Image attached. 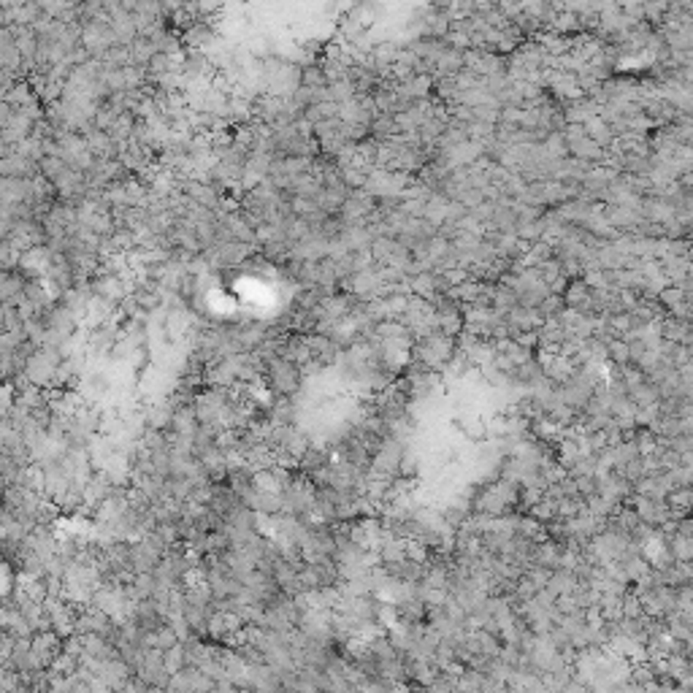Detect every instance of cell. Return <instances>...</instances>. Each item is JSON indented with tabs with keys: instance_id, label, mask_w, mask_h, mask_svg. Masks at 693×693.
<instances>
[{
	"instance_id": "6da1fadb",
	"label": "cell",
	"mask_w": 693,
	"mask_h": 693,
	"mask_svg": "<svg viewBox=\"0 0 693 693\" xmlns=\"http://www.w3.org/2000/svg\"><path fill=\"white\" fill-rule=\"evenodd\" d=\"M266 382L276 396L293 398L303 385V369L287 358H273L271 363H266Z\"/></svg>"
},
{
	"instance_id": "7a4b0ae2",
	"label": "cell",
	"mask_w": 693,
	"mask_h": 693,
	"mask_svg": "<svg viewBox=\"0 0 693 693\" xmlns=\"http://www.w3.org/2000/svg\"><path fill=\"white\" fill-rule=\"evenodd\" d=\"M328 466H330V452L317 445L309 447L303 452V458L298 461V469H301V474H306V477H320Z\"/></svg>"
},
{
	"instance_id": "3957f363",
	"label": "cell",
	"mask_w": 693,
	"mask_h": 693,
	"mask_svg": "<svg viewBox=\"0 0 693 693\" xmlns=\"http://www.w3.org/2000/svg\"><path fill=\"white\" fill-rule=\"evenodd\" d=\"M163 667H166L168 674H179V671L187 669V650H184V642H179L176 647H171V650L163 653Z\"/></svg>"
}]
</instances>
